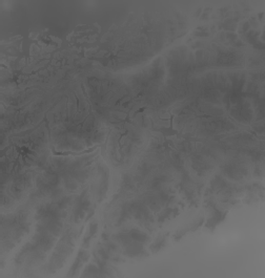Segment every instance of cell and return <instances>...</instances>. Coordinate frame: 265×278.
I'll return each mask as SVG.
<instances>
[{
	"label": "cell",
	"mask_w": 265,
	"mask_h": 278,
	"mask_svg": "<svg viewBox=\"0 0 265 278\" xmlns=\"http://www.w3.org/2000/svg\"><path fill=\"white\" fill-rule=\"evenodd\" d=\"M95 148H96V147L92 148V149H90V150L82 151V152H56V151H54V154H56V156H71V154H72V156H81V154L91 152V151H93Z\"/></svg>",
	"instance_id": "6da1fadb"
}]
</instances>
